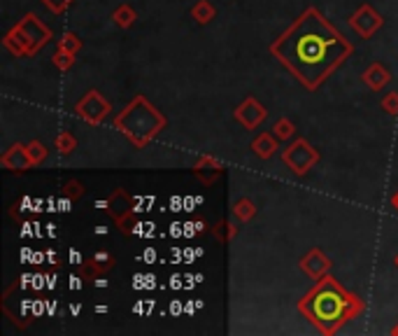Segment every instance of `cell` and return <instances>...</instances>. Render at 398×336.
Masks as SVG:
<instances>
[{"label":"cell","instance_id":"obj_1","mask_svg":"<svg viewBox=\"0 0 398 336\" xmlns=\"http://www.w3.org/2000/svg\"><path fill=\"white\" fill-rule=\"evenodd\" d=\"M268 49L308 91H317L354 54L352 42L317 7L303 10Z\"/></svg>","mask_w":398,"mask_h":336},{"label":"cell","instance_id":"obj_2","mask_svg":"<svg viewBox=\"0 0 398 336\" xmlns=\"http://www.w3.org/2000/svg\"><path fill=\"white\" fill-rule=\"evenodd\" d=\"M298 310L308 317L310 325L317 327L319 334L333 336L350 320H357L366 310V301L354 292L345 290L340 280H335V275L326 273L303 294Z\"/></svg>","mask_w":398,"mask_h":336},{"label":"cell","instance_id":"obj_3","mask_svg":"<svg viewBox=\"0 0 398 336\" xmlns=\"http://www.w3.org/2000/svg\"><path fill=\"white\" fill-rule=\"evenodd\" d=\"M112 124L117 131L124 133V138L129 140L133 147L142 149L166 129L168 120L145 96H135L131 103L114 117Z\"/></svg>","mask_w":398,"mask_h":336},{"label":"cell","instance_id":"obj_4","mask_svg":"<svg viewBox=\"0 0 398 336\" xmlns=\"http://www.w3.org/2000/svg\"><path fill=\"white\" fill-rule=\"evenodd\" d=\"M49 40H52V31L42 23L38 14L26 12L5 33L3 47L16 58H26V56H36Z\"/></svg>","mask_w":398,"mask_h":336},{"label":"cell","instance_id":"obj_5","mask_svg":"<svg viewBox=\"0 0 398 336\" xmlns=\"http://www.w3.org/2000/svg\"><path fill=\"white\" fill-rule=\"evenodd\" d=\"M100 206H103L107 217H112V222L117 224V229H119L124 236H131V233H135V226H138V220H135V210H138V208H135V201L129 196V191L117 189L107 201H100Z\"/></svg>","mask_w":398,"mask_h":336},{"label":"cell","instance_id":"obj_6","mask_svg":"<svg viewBox=\"0 0 398 336\" xmlns=\"http://www.w3.org/2000/svg\"><path fill=\"white\" fill-rule=\"evenodd\" d=\"M319 159H321L319 149L312 147L306 138L291 140L282 152V162L286 164V168H289L294 175H298V178L308 175L312 168L319 164Z\"/></svg>","mask_w":398,"mask_h":336},{"label":"cell","instance_id":"obj_7","mask_svg":"<svg viewBox=\"0 0 398 336\" xmlns=\"http://www.w3.org/2000/svg\"><path fill=\"white\" fill-rule=\"evenodd\" d=\"M75 115L87 124H103L107 117L112 115V103H109V100L100 94L98 89H91L77 100V105H75Z\"/></svg>","mask_w":398,"mask_h":336},{"label":"cell","instance_id":"obj_8","mask_svg":"<svg viewBox=\"0 0 398 336\" xmlns=\"http://www.w3.org/2000/svg\"><path fill=\"white\" fill-rule=\"evenodd\" d=\"M350 26H352V31L357 33L359 38L368 40V38H372L380 28L384 26V16L380 14L372 5L363 3L359 10L350 16Z\"/></svg>","mask_w":398,"mask_h":336},{"label":"cell","instance_id":"obj_9","mask_svg":"<svg viewBox=\"0 0 398 336\" xmlns=\"http://www.w3.org/2000/svg\"><path fill=\"white\" fill-rule=\"evenodd\" d=\"M233 115H235V122L242 124V129L254 131L266 122L268 110H266V105H261L254 96H247L238 107H235Z\"/></svg>","mask_w":398,"mask_h":336},{"label":"cell","instance_id":"obj_10","mask_svg":"<svg viewBox=\"0 0 398 336\" xmlns=\"http://www.w3.org/2000/svg\"><path fill=\"white\" fill-rule=\"evenodd\" d=\"M117 259L109 255V252L100 250L96 255L87 257L84 262L80 264V275L82 278H89V280H96V278H103L105 273H109L114 268Z\"/></svg>","mask_w":398,"mask_h":336},{"label":"cell","instance_id":"obj_11","mask_svg":"<svg viewBox=\"0 0 398 336\" xmlns=\"http://www.w3.org/2000/svg\"><path fill=\"white\" fill-rule=\"evenodd\" d=\"M301 271L303 273H308L312 280H319V278H324L326 273H331V259L326 257V252L321 250V248H312L308 250L306 255H303L301 259Z\"/></svg>","mask_w":398,"mask_h":336},{"label":"cell","instance_id":"obj_12","mask_svg":"<svg viewBox=\"0 0 398 336\" xmlns=\"http://www.w3.org/2000/svg\"><path fill=\"white\" fill-rule=\"evenodd\" d=\"M0 166L14 173H26L28 168H33L36 164H33V159L28 154V147L21 145V142H14V145L7 147V152H3V157H0Z\"/></svg>","mask_w":398,"mask_h":336},{"label":"cell","instance_id":"obj_13","mask_svg":"<svg viewBox=\"0 0 398 336\" xmlns=\"http://www.w3.org/2000/svg\"><path fill=\"white\" fill-rule=\"evenodd\" d=\"M193 175L205 184V187H210V184H215L219 178H222V173H224V164L219 162V159L215 157H210V154H203L198 157V162L193 164Z\"/></svg>","mask_w":398,"mask_h":336},{"label":"cell","instance_id":"obj_14","mask_svg":"<svg viewBox=\"0 0 398 336\" xmlns=\"http://www.w3.org/2000/svg\"><path fill=\"white\" fill-rule=\"evenodd\" d=\"M361 80H363V84H366L368 89H372V91H382L389 82H392V73H389L382 63H370L366 70H363V75H361Z\"/></svg>","mask_w":398,"mask_h":336},{"label":"cell","instance_id":"obj_15","mask_svg":"<svg viewBox=\"0 0 398 336\" xmlns=\"http://www.w3.org/2000/svg\"><path fill=\"white\" fill-rule=\"evenodd\" d=\"M249 147H252V152L261 159V162H268V159L277 152V138H275V133L273 131H270V133H259V136L252 140Z\"/></svg>","mask_w":398,"mask_h":336},{"label":"cell","instance_id":"obj_16","mask_svg":"<svg viewBox=\"0 0 398 336\" xmlns=\"http://www.w3.org/2000/svg\"><path fill=\"white\" fill-rule=\"evenodd\" d=\"M135 21H138V12H135L129 3L117 5L114 10H112V23H114V26H119V28H131Z\"/></svg>","mask_w":398,"mask_h":336},{"label":"cell","instance_id":"obj_17","mask_svg":"<svg viewBox=\"0 0 398 336\" xmlns=\"http://www.w3.org/2000/svg\"><path fill=\"white\" fill-rule=\"evenodd\" d=\"M215 16H217V7L210 3V0H198V3L191 7V19L200 23V26L215 21Z\"/></svg>","mask_w":398,"mask_h":336},{"label":"cell","instance_id":"obj_18","mask_svg":"<svg viewBox=\"0 0 398 336\" xmlns=\"http://www.w3.org/2000/svg\"><path fill=\"white\" fill-rule=\"evenodd\" d=\"M254 215H257V206H254L252 199L242 196V199H238V201L233 204V217H235L238 222L247 224V222L254 220Z\"/></svg>","mask_w":398,"mask_h":336},{"label":"cell","instance_id":"obj_19","mask_svg":"<svg viewBox=\"0 0 398 336\" xmlns=\"http://www.w3.org/2000/svg\"><path fill=\"white\" fill-rule=\"evenodd\" d=\"M213 236L226 246V243H231L235 236H238V226H235V222H231V220H219L213 226Z\"/></svg>","mask_w":398,"mask_h":336},{"label":"cell","instance_id":"obj_20","mask_svg":"<svg viewBox=\"0 0 398 336\" xmlns=\"http://www.w3.org/2000/svg\"><path fill=\"white\" fill-rule=\"evenodd\" d=\"M54 147H56L58 154L68 157V154H72L75 149H77V138H75L72 131H61L56 136V140H54Z\"/></svg>","mask_w":398,"mask_h":336},{"label":"cell","instance_id":"obj_21","mask_svg":"<svg viewBox=\"0 0 398 336\" xmlns=\"http://www.w3.org/2000/svg\"><path fill=\"white\" fill-rule=\"evenodd\" d=\"M273 133L277 140H291L294 133H296V126L289 117H279V120L273 124Z\"/></svg>","mask_w":398,"mask_h":336},{"label":"cell","instance_id":"obj_22","mask_svg":"<svg viewBox=\"0 0 398 336\" xmlns=\"http://www.w3.org/2000/svg\"><path fill=\"white\" fill-rule=\"evenodd\" d=\"M75 56L77 54H72V52H65V49L61 47H56V52L52 56V63L56 65V70H61V73H68L75 65Z\"/></svg>","mask_w":398,"mask_h":336},{"label":"cell","instance_id":"obj_23","mask_svg":"<svg viewBox=\"0 0 398 336\" xmlns=\"http://www.w3.org/2000/svg\"><path fill=\"white\" fill-rule=\"evenodd\" d=\"M26 147H28V154L33 159V164L40 166V164H45L47 162V157H49V149L45 142H40V140H31L26 142Z\"/></svg>","mask_w":398,"mask_h":336},{"label":"cell","instance_id":"obj_24","mask_svg":"<svg viewBox=\"0 0 398 336\" xmlns=\"http://www.w3.org/2000/svg\"><path fill=\"white\" fill-rule=\"evenodd\" d=\"M58 47L65 49V52H72V54H80L82 52V47H84V42L82 38L77 36V33H65V36L58 40Z\"/></svg>","mask_w":398,"mask_h":336},{"label":"cell","instance_id":"obj_25","mask_svg":"<svg viewBox=\"0 0 398 336\" xmlns=\"http://www.w3.org/2000/svg\"><path fill=\"white\" fill-rule=\"evenodd\" d=\"M52 14H65L75 5V0H40Z\"/></svg>","mask_w":398,"mask_h":336},{"label":"cell","instance_id":"obj_26","mask_svg":"<svg viewBox=\"0 0 398 336\" xmlns=\"http://www.w3.org/2000/svg\"><path fill=\"white\" fill-rule=\"evenodd\" d=\"M63 196L70 199V201H77L84 196V184L80 180H68L63 184Z\"/></svg>","mask_w":398,"mask_h":336},{"label":"cell","instance_id":"obj_27","mask_svg":"<svg viewBox=\"0 0 398 336\" xmlns=\"http://www.w3.org/2000/svg\"><path fill=\"white\" fill-rule=\"evenodd\" d=\"M382 110L392 117L398 115V91H389L387 96H382Z\"/></svg>","mask_w":398,"mask_h":336},{"label":"cell","instance_id":"obj_28","mask_svg":"<svg viewBox=\"0 0 398 336\" xmlns=\"http://www.w3.org/2000/svg\"><path fill=\"white\" fill-rule=\"evenodd\" d=\"M80 288H82V275H77V278L72 275V278H70V290H80Z\"/></svg>","mask_w":398,"mask_h":336},{"label":"cell","instance_id":"obj_29","mask_svg":"<svg viewBox=\"0 0 398 336\" xmlns=\"http://www.w3.org/2000/svg\"><path fill=\"white\" fill-rule=\"evenodd\" d=\"M70 262L80 266V264L84 262V259H82V255H80V252H75V250H72V252H70Z\"/></svg>","mask_w":398,"mask_h":336},{"label":"cell","instance_id":"obj_30","mask_svg":"<svg viewBox=\"0 0 398 336\" xmlns=\"http://www.w3.org/2000/svg\"><path fill=\"white\" fill-rule=\"evenodd\" d=\"M93 283H96V288H107V280H105V275H103V278H96V280H93Z\"/></svg>","mask_w":398,"mask_h":336},{"label":"cell","instance_id":"obj_31","mask_svg":"<svg viewBox=\"0 0 398 336\" xmlns=\"http://www.w3.org/2000/svg\"><path fill=\"white\" fill-rule=\"evenodd\" d=\"M392 208H394L396 213H398V189H396V194L392 196Z\"/></svg>","mask_w":398,"mask_h":336},{"label":"cell","instance_id":"obj_32","mask_svg":"<svg viewBox=\"0 0 398 336\" xmlns=\"http://www.w3.org/2000/svg\"><path fill=\"white\" fill-rule=\"evenodd\" d=\"M47 257H49V259H52V264H54V266H58V257L54 255V252H52V250H49V252H47Z\"/></svg>","mask_w":398,"mask_h":336},{"label":"cell","instance_id":"obj_33","mask_svg":"<svg viewBox=\"0 0 398 336\" xmlns=\"http://www.w3.org/2000/svg\"><path fill=\"white\" fill-rule=\"evenodd\" d=\"M196 224V231H205V222H193Z\"/></svg>","mask_w":398,"mask_h":336},{"label":"cell","instance_id":"obj_34","mask_svg":"<svg viewBox=\"0 0 398 336\" xmlns=\"http://www.w3.org/2000/svg\"><path fill=\"white\" fill-rule=\"evenodd\" d=\"M96 233H100V236H103V233H107V229H105V226H96Z\"/></svg>","mask_w":398,"mask_h":336},{"label":"cell","instance_id":"obj_35","mask_svg":"<svg viewBox=\"0 0 398 336\" xmlns=\"http://www.w3.org/2000/svg\"><path fill=\"white\" fill-rule=\"evenodd\" d=\"M392 336H398V325H394V327H392Z\"/></svg>","mask_w":398,"mask_h":336},{"label":"cell","instance_id":"obj_36","mask_svg":"<svg viewBox=\"0 0 398 336\" xmlns=\"http://www.w3.org/2000/svg\"><path fill=\"white\" fill-rule=\"evenodd\" d=\"M394 264H396V268H398V252H396V257H394Z\"/></svg>","mask_w":398,"mask_h":336}]
</instances>
